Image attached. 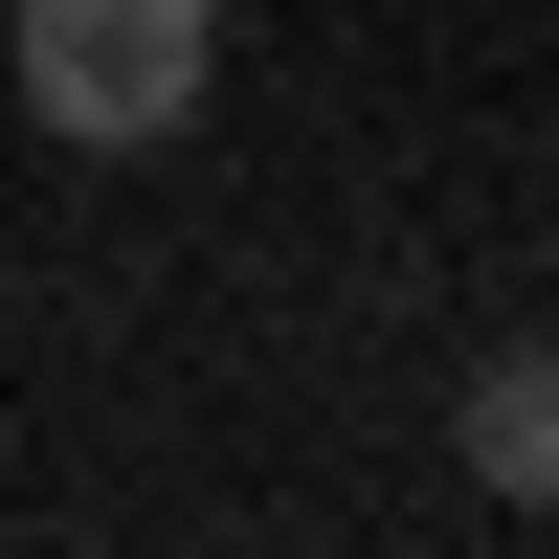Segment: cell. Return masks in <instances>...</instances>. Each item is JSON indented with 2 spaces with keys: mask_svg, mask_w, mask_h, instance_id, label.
<instances>
[{
  "mask_svg": "<svg viewBox=\"0 0 559 559\" xmlns=\"http://www.w3.org/2000/svg\"><path fill=\"white\" fill-rule=\"evenodd\" d=\"M448 426H471V471H492V515H559V336H492Z\"/></svg>",
  "mask_w": 559,
  "mask_h": 559,
  "instance_id": "obj_2",
  "label": "cell"
},
{
  "mask_svg": "<svg viewBox=\"0 0 559 559\" xmlns=\"http://www.w3.org/2000/svg\"><path fill=\"white\" fill-rule=\"evenodd\" d=\"M0 68L68 157H157L224 90V0H0Z\"/></svg>",
  "mask_w": 559,
  "mask_h": 559,
  "instance_id": "obj_1",
  "label": "cell"
}]
</instances>
